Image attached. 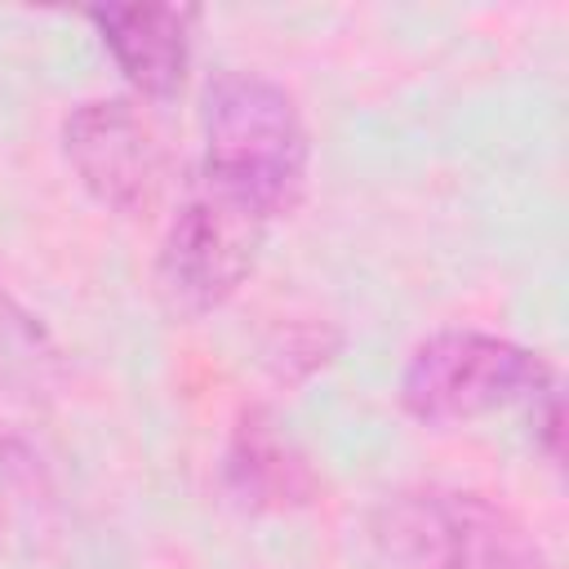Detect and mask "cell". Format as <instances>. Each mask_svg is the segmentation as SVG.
I'll return each mask as SVG.
<instances>
[{"instance_id": "cell-5", "label": "cell", "mask_w": 569, "mask_h": 569, "mask_svg": "<svg viewBox=\"0 0 569 569\" xmlns=\"http://www.w3.org/2000/svg\"><path fill=\"white\" fill-rule=\"evenodd\" d=\"M62 156L84 191L116 213H138L160 191V142L151 124L120 98H89L71 107L62 120Z\"/></svg>"}, {"instance_id": "cell-1", "label": "cell", "mask_w": 569, "mask_h": 569, "mask_svg": "<svg viewBox=\"0 0 569 569\" xmlns=\"http://www.w3.org/2000/svg\"><path fill=\"white\" fill-rule=\"evenodd\" d=\"M204 169L200 178L249 204L258 218H284L302 204L311 142L284 84L258 71H222L200 102Z\"/></svg>"}, {"instance_id": "cell-2", "label": "cell", "mask_w": 569, "mask_h": 569, "mask_svg": "<svg viewBox=\"0 0 569 569\" xmlns=\"http://www.w3.org/2000/svg\"><path fill=\"white\" fill-rule=\"evenodd\" d=\"M373 542L400 569H551L538 538L467 489H400L373 516Z\"/></svg>"}, {"instance_id": "cell-8", "label": "cell", "mask_w": 569, "mask_h": 569, "mask_svg": "<svg viewBox=\"0 0 569 569\" xmlns=\"http://www.w3.org/2000/svg\"><path fill=\"white\" fill-rule=\"evenodd\" d=\"M53 373V347L44 329L18 311L9 298H0V387L36 396Z\"/></svg>"}, {"instance_id": "cell-4", "label": "cell", "mask_w": 569, "mask_h": 569, "mask_svg": "<svg viewBox=\"0 0 569 569\" xmlns=\"http://www.w3.org/2000/svg\"><path fill=\"white\" fill-rule=\"evenodd\" d=\"M267 218L249 204L231 200L213 182H196L191 196L178 204L164 244H160V293L182 316H204L222 307L244 276L253 271Z\"/></svg>"}, {"instance_id": "cell-7", "label": "cell", "mask_w": 569, "mask_h": 569, "mask_svg": "<svg viewBox=\"0 0 569 569\" xmlns=\"http://www.w3.org/2000/svg\"><path fill=\"white\" fill-rule=\"evenodd\" d=\"M222 476L236 502L253 511H284V507H302L316 498L311 462L293 449L289 436L276 431V422L262 409H249L236 422Z\"/></svg>"}, {"instance_id": "cell-3", "label": "cell", "mask_w": 569, "mask_h": 569, "mask_svg": "<svg viewBox=\"0 0 569 569\" xmlns=\"http://www.w3.org/2000/svg\"><path fill=\"white\" fill-rule=\"evenodd\" d=\"M551 391H556V373L538 351L485 329L427 333L400 373L405 413L431 427L467 422L520 400L538 405Z\"/></svg>"}, {"instance_id": "cell-6", "label": "cell", "mask_w": 569, "mask_h": 569, "mask_svg": "<svg viewBox=\"0 0 569 569\" xmlns=\"http://www.w3.org/2000/svg\"><path fill=\"white\" fill-rule=\"evenodd\" d=\"M124 80L142 98H173L191 62L196 9L187 4H98L84 13Z\"/></svg>"}]
</instances>
